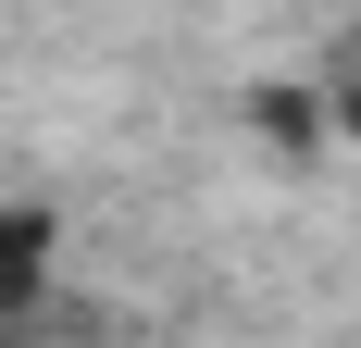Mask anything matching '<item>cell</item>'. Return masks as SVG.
<instances>
[{"instance_id": "6da1fadb", "label": "cell", "mask_w": 361, "mask_h": 348, "mask_svg": "<svg viewBox=\"0 0 361 348\" xmlns=\"http://www.w3.org/2000/svg\"><path fill=\"white\" fill-rule=\"evenodd\" d=\"M63 286V211L50 199H0V323H37Z\"/></svg>"}, {"instance_id": "7a4b0ae2", "label": "cell", "mask_w": 361, "mask_h": 348, "mask_svg": "<svg viewBox=\"0 0 361 348\" xmlns=\"http://www.w3.org/2000/svg\"><path fill=\"white\" fill-rule=\"evenodd\" d=\"M262 137H287V149H312V137H324V87H262Z\"/></svg>"}, {"instance_id": "3957f363", "label": "cell", "mask_w": 361, "mask_h": 348, "mask_svg": "<svg viewBox=\"0 0 361 348\" xmlns=\"http://www.w3.org/2000/svg\"><path fill=\"white\" fill-rule=\"evenodd\" d=\"M324 137H361V75H336V87H324Z\"/></svg>"}]
</instances>
